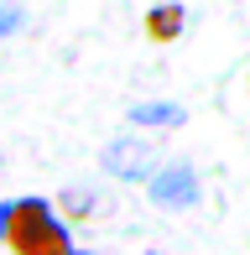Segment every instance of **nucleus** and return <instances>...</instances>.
I'll list each match as a JSON object with an SVG mask.
<instances>
[{"instance_id":"nucleus-1","label":"nucleus","mask_w":250,"mask_h":255,"mask_svg":"<svg viewBox=\"0 0 250 255\" xmlns=\"http://www.w3.org/2000/svg\"><path fill=\"white\" fill-rule=\"evenodd\" d=\"M5 245L21 250V255H58V250L73 245V240H68V229L58 224V214H52L42 198H21L16 214H10V235H5Z\"/></svg>"},{"instance_id":"nucleus-2","label":"nucleus","mask_w":250,"mask_h":255,"mask_svg":"<svg viewBox=\"0 0 250 255\" xmlns=\"http://www.w3.org/2000/svg\"><path fill=\"white\" fill-rule=\"evenodd\" d=\"M146 188H151V203H162V208H193V203H198V177H193L183 161L156 167Z\"/></svg>"},{"instance_id":"nucleus-3","label":"nucleus","mask_w":250,"mask_h":255,"mask_svg":"<svg viewBox=\"0 0 250 255\" xmlns=\"http://www.w3.org/2000/svg\"><path fill=\"white\" fill-rule=\"evenodd\" d=\"M105 172L135 182V177H151L156 161H151V151H146L141 141H115V146H105Z\"/></svg>"},{"instance_id":"nucleus-4","label":"nucleus","mask_w":250,"mask_h":255,"mask_svg":"<svg viewBox=\"0 0 250 255\" xmlns=\"http://www.w3.org/2000/svg\"><path fill=\"white\" fill-rule=\"evenodd\" d=\"M130 120L135 125H183V110L177 104H135Z\"/></svg>"},{"instance_id":"nucleus-5","label":"nucleus","mask_w":250,"mask_h":255,"mask_svg":"<svg viewBox=\"0 0 250 255\" xmlns=\"http://www.w3.org/2000/svg\"><path fill=\"white\" fill-rule=\"evenodd\" d=\"M21 5H10V0H0V37H10V31H21Z\"/></svg>"},{"instance_id":"nucleus-6","label":"nucleus","mask_w":250,"mask_h":255,"mask_svg":"<svg viewBox=\"0 0 250 255\" xmlns=\"http://www.w3.org/2000/svg\"><path fill=\"white\" fill-rule=\"evenodd\" d=\"M177 21H183L177 10H156V16H151V37H172V31H177Z\"/></svg>"},{"instance_id":"nucleus-7","label":"nucleus","mask_w":250,"mask_h":255,"mask_svg":"<svg viewBox=\"0 0 250 255\" xmlns=\"http://www.w3.org/2000/svg\"><path fill=\"white\" fill-rule=\"evenodd\" d=\"M10 214H16V203H0V240L10 235Z\"/></svg>"}]
</instances>
